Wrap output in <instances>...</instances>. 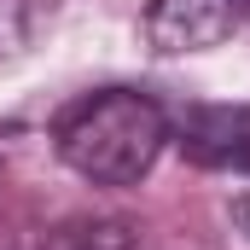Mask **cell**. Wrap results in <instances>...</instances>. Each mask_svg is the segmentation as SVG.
Wrapping results in <instances>:
<instances>
[{"label":"cell","mask_w":250,"mask_h":250,"mask_svg":"<svg viewBox=\"0 0 250 250\" xmlns=\"http://www.w3.org/2000/svg\"><path fill=\"white\" fill-rule=\"evenodd\" d=\"M169 146V117L146 93H93L59 123V157L93 187H140Z\"/></svg>","instance_id":"6da1fadb"},{"label":"cell","mask_w":250,"mask_h":250,"mask_svg":"<svg viewBox=\"0 0 250 250\" xmlns=\"http://www.w3.org/2000/svg\"><path fill=\"white\" fill-rule=\"evenodd\" d=\"M29 53V6L23 0H0V70L23 64Z\"/></svg>","instance_id":"277c9868"},{"label":"cell","mask_w":250,"mask_h":250,"mask_svg":"<svg viewBox=\"0 0 250 250\" xmlns=\"http://www.w3.org/2000/svg\"><path fill=\"white\" fill-rule=\"evenodd\" d=\"M239 23H245V0H151V12H146V35L169 59L233 41Z\"/></svg>","instance_id":"7a4b0ae2"},{"label":"cell","mask_w":250,"mask_h":250,"mask_svg":"<svg viewBox=\"0 0 250 250\" xmlns=\"http://www.w3.org/2000/svg\"><path fill=\"white\" fill-rule=\"evenodd\" d=\"M233 221H239V227L250 233V198H233Z\"/></svg>","instance_id":"5b68a950"},{"label":"cell","mask_w":250,"mask_h":250,"mask_svg":"<svg viewBox=\"0 0 250 250\" xmlns=\"http://www.w3.org/2000/svg\"><path fill=\"white\" fill-rule=\"evenodd\" d=\"M181 151L204 169L250 175V111L245 105H192L181 117Z\"/></svg>","instance_id":"3957f363"}]
</instances>
